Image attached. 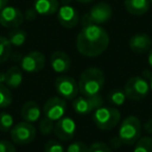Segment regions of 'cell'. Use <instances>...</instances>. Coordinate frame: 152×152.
<instances>
[{"instance_id":"obj_13","label":"cell","mask_w":152,"mask_h":152,"mask_svg":"<svg viewBox=\"0 0 152 152\" xmlns=\"http://www.w3.org/2000/svg\"><path fill=\"white\" fill-rule=\"evenodd\" d=\"M24 21V16L18 7H5L0 12V24L5 28H18Z\"/></svg>"},{"instance_id":"obj_1","label":"cell","mask_w":152,"mask_h":152,"mask_svg":"<svg viewBox=\"0 0 152 152\" xmlns=\"http://www.w3.org/2000/svg\"><path fill=\"white\" fill-rule=\"evenodd\" d=\"M110 45V36L100 25L83 26L76 38V49L81 55L96 57L101 55Z\"/></svg>"},{"instance_id":"obj_26","label":"cell","mask_w":152,"mask_h":152,"mask_svg":"<svg viewBox=\"0 0 152 152\" xmlns=\"http://www.w3.org/2000/svg\"><path fill=\"white\" fill-rule=\"evenodd\" d=\"M54 121L50 120L47 117H43L39 122V130L43 135H48L54 130Z\"/></svg>"},{"instance_id":"obj_37","label":"cell","mask_w":152,"mask_h":152,"mask_svg":"<svg viewBox=\"0 0 152 152\" xmlns=\"http://www.w3.org/2000/svg\"><path fill=\"white\" fill-rule=\"evenodd\" d=\"M149 86H150V90L152 91V76L150 77V79H149Z\"/></svg>"},{"instance_id":"obj_12","label":"cell","mask_w":152,"mask_h":152,"mask_svg":"<svg viewBox=\"0 0 152 152\" xmlns=\"http://www.w3.org/2000/svg\"><path fill=\"white\" fill-rule=\"evenodd\" d=\"M45 55L41 51H30L21 59V69L28 73H37L44 69Z\"/></svg>"},{"instance_id":"obj_19","label":"cell","mask_w":152,"mask_h":152,"mask_svg":"<svg viewBox=\"0 0 152 152\" xmlns=\"http://www.w3.org/2000/svg\"><path fill=\"white\" fill-rule=\"evenodd\" d=\"M22 81H23L22 69L17 66L11 67L4 73V83L7 88L17 89L21 86Z\"/></svg>"},{"instance_id":"obj_24","label":"cell","mask_w":152,"mask_h":152,"mask_svg":"<svg viewBox=\"0 0 152 152\" xmlns=\"http://www.w3.org/2000/svg\"><path fill=\"white\" fill-rule=\"evenodd\" d=\"M12 101H13V97H12L10 88L0 83V108H5L10 106L12 104Z\"/></svg>"},{"instance_id":"obj_4","label":"cell","mask_w":152,"mask_h":152,"mask_svg":"<svg viewBox=\"0 0 152 152\" xmlns=\"http://www.w3.org/2000/svg\"><path fill=\"white\" fill-rule=\"evenodd\" d=\"M120 120L121 113L115 107L100 106L93 114V121L100 130H112L119 124Z\"/></svg>"},{"instance_id":"obj_21","label":"cell","mask_w":152,"mask_h":152,"mask_svg":"<svg viewBox=\"0 0 152 152\" xmlns=\"http://www.w3.org/2000/svg\"><path fill=\"white\" fill-rule=\"evenodd\" d=\"M7 39H9L12 46L20 47L25 43L26 39H27V34L19 28H14L12 31H10Z\"/></svg>"},{"instance_id":"obj_18","label":"cell","mask_w":152,"mask_h":152,"mask_svg":"<svg viewBox=\"0 0 152 152\" xmlns=\"http://www.w3.org/2000/svg\"><path fill=\"white\" fill-rule=\"evenodd\" d=\"M34 9L38 15L51 16L59 9L58 0H34Z\"/></svg>"},{"instance_id":"obj_17","label":"cell","mask_w":152,"mask_h":152,"mask_svg":"<svg viewBox=\"0 0 152 152\" xmlns=\"http://www.w3.org/2000/svg\"><path fill=\"white\" fill-rule=\"evenodd\" d=\"M41 115H42V112H41L40 106L36 101H32V100L26 101L21 108V117L25 122H37L40 120Z\"/></svg>"},{"instance_id":"obj_16","label":"cell","mask_w":152,"mask_h":152,"mask_svg":"<svg viewBox=\"0 0 152 152\" xmlns=\"http://www.w3.org/2000/svg\"><path fill=\"white\" fill-rule=\"evenodd\" d=\"M50 65L56 73H66L71 68V58L64 51H54L50 56Z\"/></svg>"},{"instance_id":"obj_29","label":"cell","mask_w":152,"mask_h":152,"mask_svg":"<svg viewBox=\"0 0 152 152\" xmlns=\"http://www.w3.org/2000/svg\"><path fill=\"white\" fill-rule=\"evenodd\" d=\"M45 152H65V149L59 142L50 140L45 145Z\"/></svg>"},{"instance_id":"obj_20","label":"cell","mask_w":152,"mask_h":152,"mask_svg":"<svg viewBox=\"0 0 152 152\" xmlns=\"http://www.w3.org/2000/svg\"><path fill=\"white\" fill-rule=\"evenodd\" d=\"M150 0H125L124 7L129 14L133 16H142L148 12Z\"/></svg>"},{"instance_id":"obj_38","label":"cell","mask_w":152,"mask_h":152,"mask_svg":"<svg viewBox=\"0 0 152 152\" xmlns=\"http://www.w3.org/2000/svg\"><path fill=\"white\" fill-rule=\"evenodd\" d=\"M150 2H151V3H152V0H150Z\"/></svg>"},{"instance_id":"obj_36","label":"cell","mask_w":152,"mask_h":152,"mask_svg":"<svg viewBox=\"0 0 152 152\" xmlns=\"http://www.w3.org/2000/svg\"><path fill=\"white\" fill-rule=\"evenodd\" d=\"M76 1H78V2H80V3H89V2H91V1H93V0H76Z\"/></svg>"},{"instance_id":"obj_30","label":"cell","mask_w":152,"mask_h":152,"mask_svg":"<svg viewBox=\"0 0 152 152\" xmlns=\"http://www.w3.org/2000/svg\"><path fill=\"white\" fill-rule=\"evenodd\" d=\"M89 152H113L110 146L101 142H96L89 147Z\"/></svg>"},{"instance_id":"obj_31","label":"cell","mask_w":152,"mask_h":152,"mask_svg":"<svg viewBox=\"0 0 152 152\" xmlns=\"http://www.w3.org/2000/svg\"><path fill=\"white\" fill-rule=\"evenodd\" d=\"M0 152H16V148L14 144L7 140L0 141Z\"/></svg>"},{"instance_id":"obj_28","label":"cell","mask_w":152,"mask_h":152,"mask_svg":"<svg viewBox=\"0 0 152 152\" xmlns=\"http://www.w3.org/2000/svg\"><path fill=\"white\" fill-rule=\"evenodd\" d=\"M67 152H89V147L83 142L77 141L68 146Z\"/></svg>"},{"instance_id":"obj_32","label":"cell","mask_w":152,"mask_h":152,"mask_svg":"<svg viewBox=\"0 0 152 152\" xmlns=\"http://www.w3.org/2000/svg\"><path fill=\"white\" fill-rule=\"evenodd\" d=\"M37 12L34 11V9L32 7V9H28L26 10L25 14H24V19H26L27 21H34V20L37 19Z\"/></svg>"},{"instance_id":"obj_9","label":"cell","mask_w":152,"mask_h":152,"mask_svg":"<svg viewBox=\"0 0 152 152\" xmlns=\"http://www.w3.org/2000/svg\"><path fill=\"white\" fill-rule=\"evenodd\" d=\"M54 86L57 94L64 99L73 100L78 96V83H76L75 79L71 76H58L55 79Z\"/></svg>"},{"instance_id":"obj_8","label":"cell","mask_w":152,"mask_h":152,"mask_svg":"<svg viewBox=\"0 0 152 152\" xmlns=\"http://www.w3.org/2000/svg\"><path fill=\"white\" fill-rule=\"evenodd\" d=\"M103 100L100 95L96 96H77L72 101V106L75 113L79 115H88L95 112L102 106Z\"/></svg>"},{"instance_id":"obj_10","label":"cell","mask_w":152,"mask_h":152,"mask_svg":"<svg viewBox=\"0 0 152 152\" xmlns=\"http://www.w3.org/2000/svg\"><path fill=\"white\" fill-rule=\"evenodd\" d=\"M67 103L61 97H51L45 102L43 112L44 116L52 121H57L66 114Z\"/></svg>"},{"instance_id":"obj_11","label":"cell","mask_w":152,"mask_h":152,"mask_svg":"<svg viewBox=\"0 0 152 152\" xmlns=\"http://www.w3.org/2000/svg\"><path fill=\"white\" fill-rule=\"evenodd\" d=\"M53 131L58 140L68 142L73 139L76 132V122L70 117L64 116L63 118L56 121Z\"/></svg>"},{"instance_id":"obj_15","label":"cell","mask_w":152,"mask_h":152,"mask_svg":"<svg viewBox=\"0 0 152 152\" xmlns=\"http://www.w3.org/2000/svg\"><path fill=\"white\" fill-rule=\"evenodd\" d=\"M129 48L135 53H145L151 49L152 39L145 32L135 34L129 39Z\"/></svg>"},{"instance_id":"obj_34","label":"cell","mask_w":152,"mask_h":152,"mask_svg":"<svg viewBox=\"0 0 152 152\" xmlns=\"http://www.w3.org/2000/svg\"><path fill=\"white\" fill-rule=\"evenodd\" d=\"M147 61H148V65L149 67L152 69V48L148 51V56H147Z\"/></svg>"},{"instance_id":"obj_3","label":"cell","mask_w":152,"mask_h":152,"mask_svg":"<svg viewBox=\"0 0 152 152\" xmlns=\"http://www.w3.org/2000/svg\"><path fill=\"white\" fill-rule=\"evenodd\" d=\"M142 124L139 118L135 116H129L123 120L119 127L118 137L122 144L133 145L141 137Z\"/></svg>"},{"instance_id":"obj_23","label":"cell","mask_w":152,"mask_h":152,"mask_svg":"<svg viewBox=\"0 0 152 152\" xmlns=\"http://www.w3.org/2000/svg\"><path fill=\"white\" fill-rule=\"evenodd\" d=\"M133 152H152V137H140L137 143L134 144Z\"/></svg>"},{"instance_id":"obj_25","label":"cell","mask_w":152,"mask_h":152,"mask_svg":"<svg viewBox=\"0 0 152 152\" xmlns=\"http://www.w3.org/2000/svg\"><path fill=\"white\" fill-rule=\"evenodd\" d=\"M14 126V118L11 114L5 112L0 113V131L7 132Z\"/></svg>"},{"instance_id":"obj_6","label":"cell","mask_w":152,"mask_h":152,"mask_svg":"<svg viewBox=\"0 0 152 152\" xmlns=\"http://www.w3.org/2000/svg\"><path fill=\"white\" fill-rule=\"evenodd\" d=\"M124 92L128 99L132 101H139L149 94V81L144 78L143 76H132L125 83Z\"/></svg>"},{"instance_id":"obj_5","label":"cell","mask_w":152,"mask_h":152,"mask_svg":"<svg viewBox=\"0 0 152 152\" xmlns=\"http://www.w3.org/2000/svg\"><path fill=\"white\" fill-rule=\"evenodd\" d=\"M113 10L110 4L106 2H98L91 7L87 14L83 16L80 23L83 26L89 25V24H100L106 23L112 18Z\"/></svg>"},{"instance_id":"obj_27","label":"cell","mask_w":152,"mask_h":152,"mask_svg":"<svg viewBox=\"0 0 152 152\" xmlns=\"http://www.w3.org/2000/svg\"><path fill=\"white\" fill-rule=\"evenodd\" d=\"M126 95H125L124 90H113L108 95V100L115 105H122L124 104L125 100H126Z\"/></svg>"},{"instance_id":"obj_35","label":"cell","mask_w":152,"mask_h":152,"mask_svg":"<svg viewBox=\"0 0 152 152\" xmlns=\"http://www.w3.org/2000/svg\"><path fill=\"white\" fill-rule=\"evenodd\" d=\"M7 2H9V0H0V12L5 7H7Z\"/></svg>"},{"instance_id":"obj_7","label":"cell","mask_w":152,"mask_h":152,"mask_svg":"<svg viewBox=\"0 0 152 152\" xmlns=\"http://www.w3.org/2000/svg\"><path fill=\"white\" fill-rule=\"evenodd\" d=\"M12 141L17 145H28L36 137V127L32 123L19 122L11 129Z\"/></svg>"},{"instance_id":"obj_22","label":"cell","mask_w":152,"mask_h":152,"mask_svg":"<svg viewBox=\"0 0 152 152\" xmlns=\"http://www.w3.org/2000/svg\"><path fill=\"white\" fill-rule=\"evenodd\" d=\"M12 53V44L9 39L0 36V64L4 63L10 58Z\"/></svg>"},{"instance_id":"obj_14","label":"cell","mask_w":152,"mask_h":152,"mask_svg":"<svg viewBox=\"0 0 152 152\" xmlns=\"http://www.w3.org/2000/svg\"><path fill=\"white\" fill-rule=\"evenodd\" d=\"M57 20L65 28H74L79 21L78 13L70 4H64L57 11Z\"/></svg>"},{"instance_id":"obj_33","label":"cell","mask_w":152,"mask_h":152,"mask_svg":"<svg viewBox=\"0 0 152 152\" xmlns=\"http://www.w3.org/2000/svg\"><path fill=\"white\" fill-rule=\"evenodd\" d=\"M144 129H145V131L147 133L152 134V118L145 122V124H144Z\"/></svg>"},{"instance_id":"obj_2","label":"cell","mask_w":152,"mask_h":152,"mask_svg":"<svg viewBox=\"0 0 152 152\" xmlns=\"http://www.w3.org/2000/svg\"><path fill=\"white\" fill-rule=\"evenodd\" d=\"M105 76L100 68L90 67L80 74L78 80L79 93L83 96H96L102 91Z\"/></svg>"}]
</instances>
